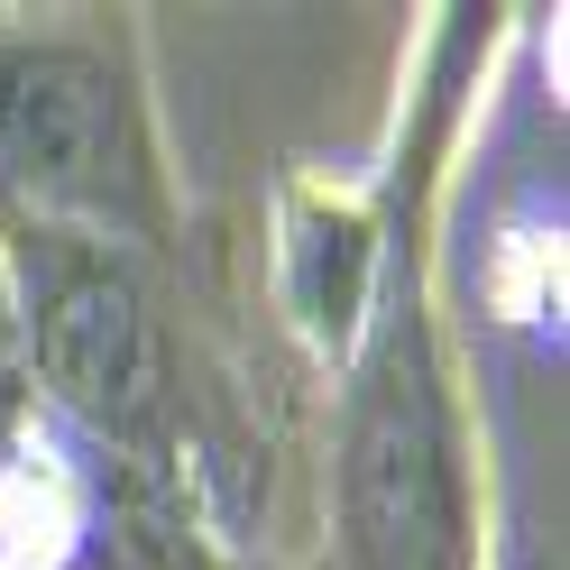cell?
<instances>
[{
    "label": "cell",
    "instance_id": "6da1fadb",
    "mask_svg": "<svg viewBox=\"0 0 570 570\" xmlns=\"http://www.w3.org/2000/svg\"><path fill=\"white\" fill-rule=\"evenodd\" d=\"M507 47L515 10H423L386 129V267L323 368V570H497L479 386L442 313V203Z\"/></svg>",
    "mask_w": 570,
    "mask_h": 570
},
{
    "label": "cell",
    "instance_id": "7a4b0ae2",
    "mask_svg": "<svg viewBox=\"0 0 570 570\" xmlns=\"http://www.w3.org/2000/svg\"><path fill=\"white\" fill-rule=\"evenodd\" d=\"M0 212L92 230L157 267L203 258L129 10L0 19Z\"/></svg>",
    "mask_w": 570,
    "mask_h": 570
},
{
    "label": "cell",
    "instance_id": "3957f363",
    "mask_svg": "<svg viewBox=\"0 0 570 570\" xmlns=\"http://www.w3.org/2000/svg\"><path fill=\"white\" fill-rule=\"evenodd\" d=\"M386 148L368 175H323V166H285L267 194V313L295 360L332 368L350 332L368 323L377 267H386Z\"/></svg>",
    "mask_w": 570,
    "mask_h": 570
},
{
    "label": "cell",
    "instance_id": "277c9868",
    "mask_svg": "<svg viewBox=\"0 0 570 570\" xmlns=\"http://www.w3.org/2000/svg\"><path fill=\"white\" fill-rule=\"evenodd\" d=\"M460 248V285H470V323L515 341L524 360H561V295H570V212H561V148H515L497 166L470 239Z\"/></svg>",
    "mask_w": 570,
    "mask_h": 570
},
{
    "label": "cell",
    "instance_id": "5b68a950",
    "mask_svg": "<svg viewBox=\"0 0 570 570\" xmlns=\"http://www.w3.org/2000/svg\"><path fill=\"white\" fill-rule=\"evenodd\" d=\"M19 405H38V386H28V350H19V304H10V267H0V423Z\"/></svg>",
    "mask_w": 570,
    "mask_h": 570
},
{
    "label": "cell",
    "instance_id": "8992f818",
    "mask_svg": "<svg viewBox=\"0 0 570 570\" xmlns=\"http://www.w3.org/2000/svg\"><path fill=\"white\" fill-rule=\"evenodd\" d=\"M248 570H276V561H267V552H258V561H248Z\"/></svg>",
    "mask_w": 570,
    "mask_h": 570
}]
</instances>
